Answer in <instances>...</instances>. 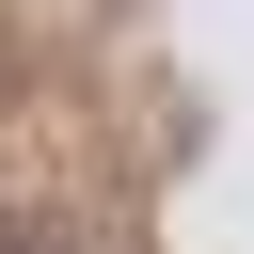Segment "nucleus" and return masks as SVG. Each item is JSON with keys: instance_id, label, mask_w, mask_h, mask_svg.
<instances>
[{"instance_id": "obj_1", "label": "nucleus", "mask_w": 254, "mask_h": 254, "mask_svg": "<svg viewBox=\"0 0 254 254\" xmlns=\"http://www.w3.org/2000/svg\"><path fill=\"white\" fill-rule=\"evenodd\" d=\"M0 254H32V238H0Z\"/></svg>"}]
</instances>
